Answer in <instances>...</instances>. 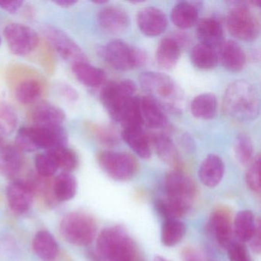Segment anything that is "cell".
Instances as JSON below:
<instances>
[{
    "instance_id": "obj_1",
    "label": "cell",
    "mask_w": 261,
    "mask_h": 261,
    "mask_svg": "<svg viewBox=\"0 0 261 261\" xmlns=\"http://www.w3.org/2000/svg\"><path fill=\"white\" fill-rule=\"evenodd\" d=\"M260 101L257 91L246 81L232 82L223 97V111L230 118L250 121L259 116Z\"/></svg>"
},
{
    "instance_id": "obj_2",
    "label": "cell",
    "mask_w": 261,
    "mask_h": 261,
    "mask_svg": "<svg viewBox=\"0 0 261 261\" xmlns=\"http://www.w3.org/2000/svg\"><path fill=\"white\" fill-rule=\"evenodd\" d=\"M96 254L100 261H138V247L120 226L103 229L96 244Z\"/></svg>"
},
{
    "instance_id": "obj_3",
    "label": "cell",
    "mask_w": 261,
    "mask_h": 261,
    "mask_svg": "<svg viewBox=\"0 0 261 261\" xmlns=\"http://www.w3.org/2000/svg\"><path fill=\"white\" fill-rule=\"evenodd\" d=\"M68 141V134L62 126H25L19 129L16 138V146L22 152L63 147Z\"/></svg>"
},
{
    "instance_id": "obj_4",
    "label": "cell",
    "mask_w": 261,
    "mask_h": 261,
    "mask_svg": "<svg viewBox=\"0 0 261 261\" xmlns=\"http://www.w3.org/2000/svg\"><path fill=\"white\" fill-rule=\"evenodd\" d=\"M140 84L142 89L163 110L173 113L180 111L181 91L172 77L163 73L146 71L140 76Z\"/></svg>"
},
{
    "instance_id": "obj_5",
    "label": "cell",
    "mask_w": 261,
    "mask_h": 261,
    "mask_svg": "<svg viewBox=\"0 0 261 261\" xmlns=\"http://www.w3.org/2000/svg\"><path fill=\"white\" fill-rule=\"evenodd\" d=\"M137 85L129 79L111 82L100 91V98L105 109L114 121L121 123L135 97Z\"/></svg>"
},
{
    "instance_id": "obj_6",
    "label": "cell",
    "mask_w": 261,
    "mask_h": 261,
    "mask_svg": "<svg viewBox=\"0 0 261 261\" xmlns=\"http://www.w3.org/2000/svg\"><path fill=\"white\" fill-rule=\"evenodd\" d=\"M98 55L111 67L119 71H129L146 64V53L122 40H114L97 49Z\"/></svg>"
},
{
    "instance_id": "obj_7",
    "label": "cell",
    "mask_w": 261,
    "mask_h": 261,
    "mask_svg": "<svg viewBox=\"0 0 261 261\" xmlns=\"http://www.w3.org/2000/svg\"><path fill=\"white\" fill-rule=\"evenodd\" d=\"M59 230L70 244L87 247L95 240L97 226L95 220L88 214L73 212L62 218Z\"/></svg>"
},
{
    "instance_id": "obj_8",
    "label": "cell",
    "mask_w": 261,
    "mask_h": 261,
    "mask_svg": "<svg viewBox=\"0 0 261 261\" xmlns=\"http://www.w3.org/2000/svg\"><path fill=\"white\" fill-rule=\"evenodd\" d=\"M165 190L166 199L185 216L196 198L197 186L195 181L181 171L175 169L166 175Z\"/></svg>"
},
{
    "instance_id": "obj_9",
    "label": "cell",
    "mask_w": 261,
    "mask_h": 261,
    "mask_svg": "<svg viewBox=\"0 0 261 261\" xmlns=\"http://www.w3.org/2000/svg\"><path fill=\"white\" fill-rule=\"evenodd\" d=\"M97 162L102 170L115 181H129L138 172L137 160L126 152L103 151L97 155Z\"/></svg>"
},
{
    "instance_id": "obj_10",
    "label": "cell",
    "mask_w": 261,
    "mask_h": 261,
    "mask_svg": "<svg viewBox=\"0 0 261 261\" xmlns=\"http://www.w3.org/2000/svg\"><path fill=\"white\" fill-rule=\"evenodd\" d=\"M227 27L230 34L240 40L249 42L259 36V21L244 3H234L227 15Z\"/></svg>"
},
{
    "instance_id": "obj_11",
    "label": "cell",
    "mask_w": 261,
    "mask_h": 261,
    "mask_svg": "<svg viewBox=\"0 0 261 261\" xmlns=\"http://www.w3.org/2000/svg\"><path fill=\"white\" fill-rule=\"evenodd\" d=\"M4 37L8 48L16 56H27L39 45L37 33L31 27L19 23H10L4 29Z\"/></svg>"
},
{
    "instance_id": "obj_12",
    "label": "cell",
    "mask_w": 261,
    "mask_h": 261,
    "mask_svg": "<svg viewBox=\"0 0 261 261\" xmlns=\"http://www.w3.org/2000/svg\"><path fill=\"white\" fill-rule=\"evenodd\" d=\"M43 33L48 42L65 60L77 62H88V57L82 48L68 34L51 25L43 29Z\"/></svg>"
},
{
    "instance_id": "obj_13",
    "label": "cell",
    "mask_w": 261,
    "mask_h": 261,
    "mask_svg": "<svg viewBox=\"0 0 261 261\" xmlns=\"http://www.w3.org/2000/svg\"><path fill=\"white\" fill-rule=\"evenodd\" d=\"M34 191L30 181L14 179L10 183L7 190V198L10 209L15 213L28 212L34 197Z\"/></svg>"
},
{
    "instance_id": "obj_14",
    "label": "cell",
    "mask_w": 261,
    "mask_h": 261,
    "mask_svg": "<svg viewBox=\"0 0 261 261\" xmlns=\"http://www.w3.org/2000/svg\"><path fill=\"white\" fill-rule=\"evenodd\" d=\"M137 23L140 32L145 36H160L168 27L166 13L156 7H149L140 10L137 15Z\"/></svg>"
},
{
    "instance_id": "obj_15",
    "label": "cell",
    "mask_w": 261,
    "mask_h": 261,
    "mask_svg": "<svg viewBox=\"0 0 261 261\" xmlns=\"http://www.w3.org/2000/svg\"><path fill=\"white\" fill-rule=\"evenodd\" d=\"M209 227L218 245L227 249L232 242L233 223L231 216L225 208H217L211 215Z\"/></svg>"
},
{
    "instance_id": "obj_16",
    "label": "cell",
    "mask_w": 261,
    "mask_h": 261,
    "mask_svg": "<svg viewBox=\"0 0 261 261\" xmlns=\"http://www.w3.org/2000/svg\"><path fill=\"white\" fill-rule=\"evenodd\" d=\"M97 22L101 30L110 34H120L127 30L129 25L128 13L116 7H105L97 15Z\"/></svg>"
},
{
    "instance_id": "obj_17",
    "label": "cell",
    "mask_w": 261,
    "mask_h": 261,
    "mask_svg": "<svg viewBox=\"0 0 261 261\" xmlns=\"http://www.w3.org/2000/svg\"><path fill=\"white\" fill-rule=\"evenodd\" d=\"M224 161L216 154H209L198 169V178L204 186L214 188L219 185L224 175Z\"/></svg>"
},
{
    "instance_id": "obj_18",
    "label": "cell",
    "mask_w": 261,
    "mask_h": 261,
    "mask_svg": "<svg viewBox=\"0 0 261 261\" xmlns=\"http://www.w3.org/2000/svg\"><path fill=\"white\" fill-rule=\"evenodd\" d=\"M151 145L162 161L172 167L178 169L181 166V159L175 143L169 136L162 133L152 134L149 137Z\"/></svg>"
},
{
    "instance_id": "obj_19",
    "label": "cell",
    "mask_w": 261,
    "mask_h": 261,
    "mask_svg": "<svg viewBox=\"0 0 261 261\" xmlns=\"http://www.w3.org/2000/svg\"><path fill=\"white\" fill-rule=\"evenodd\" d=\"M122 138L130 149L140 158L148 160L152 155L149 136L146 135L141 126H126L122 131Z\"/></svg>"
},
{
    "instance_id": "obj_20",
    "label": "cell",
    "mask_w": 261,
    "mask_h": 261,
    "mask_svg": "<svg viewBox=\"0 0 261 261\" xmlns=\"http://www.w3.org/2000/svg\"><path fill=\"white\" fill-rule=\"evenodd\" d=\"M197 36L200 43L215 48L221 47L224 42V29L218 19L205 18L197 25Z\"/></svg>"
},
{
    "instance_id": "obj_21",
    "label": "cell",
    "mask_w": 261,
    "mask_h": 261,
    "mask_svg": "<svg viewBox=\"0 0 261 261\" xmlns=\"http://www.w3.org/2000/svg\"><path fill=\"white\" fill-rule=\"evenodd\" d=\"M219 58L224 68L231 72H238L244 69L247 61L244 49L232 40L226 41L221 45Z\"/></svg>"
},
{
    "instance_id": "obj_22",
    "label": "cell",
    "mask_w": 261,
    "mask_h": 261,
    "mask_svg": "<svg viewBox=\"0 0 261 261\" xmlns=\"http://www.w3.org/2000/svg\"><path fill=\"white\" fill-rule=\"evenodd\" d=\"M140 114L143 124L153 129H163L168 125L163 108L149 96L140 98Z\"/></svg>"
},
{
    "instance_id": "obj_23",
    "label": "cell",
    "mask_w": 261,
    "mask_h": 261,
    "mask_svg": "<svg viewBox=\"0 0 261 261\" xmlns=\"http://www.w3.org/2000/svg\"><path fill=\"white\" fill-rule=\"evenodd\" d=\"M65 117L63 110L46 102L37 105L31 115L33 126H62Z\"/></svg>"
},
{
    "instance_id": "obj_24",
    "label": "cell",
    "mask_w": 261,
    "mask_h": 261,
    "mask_svg": "<svg viewBox=\"0 0 261 261\" xmlns=\"http://www.w3.org/2000/svg\"><path fill=\"white\" fill-rule=\"evenodd\" d=\"M24 163L22 151L16 146L7 145L0 149V173L14 178L20 172Z\"/></svg>"
},
{
    "instance_id": "obj_25",
    "label": "cell",
    "mask_w": 261,
    "mask_h": 261,
    "mask_svg": "<svg viewBox=\"0 0 261 261\" xmlns=\"http://www.w3.org/2000/svg\"><path fill=\"white\" fill-rule=\"evenodd\" d=\"M181 44L177 39L166 37L162 39L157 47L155 60L160 68L170 70L176 65L181 56Z\"/></svg>"
},
{
    "instance_id": "obj_26",
    "label": "cell",
    "mask_w": 261,
    "mask_h": 261,
    "mask_svg": "<svg viewBox=\"0 0 261 261\" xmlns=\"http://www.w3.org/2000/svg\"><path fill=\"white\" fill-rule=\"evenodd\" d=\"M201 4L198 2H182L175 4L171 12V20L181 30H187L196 24Z\"/></svg>"
},
{
    "instance_id": "obj_27",
    "label": "cell",
    "mask_w": 261,
    "mask_h": 261,
    "mask_svg": "<svg viewBox=\"0 0 261 261\" xmlns=\"http://www.w3.org/2000/svg\"><path fill=\"white\" fill-rule=\"evenodd\" d=\"M72 71L82 85L89 88H98L105 85L106 82L105 71L97 67L90 65L88 62L73 64Z\"/></svg>"
},
{
    "instance_id": "obj_28",
    "label": "cell",
    "mask_w": 261,
    "mask_h": 261,
    "mask_svg": "<svg viewBox=\"0 0 261 261\" xmlns=\"http://www.w3.org/2000/svg\"><path fill=\"white\" fill-rule=\"evenodd\" d=\"M33 248L35 253L44 260H53L59 253V246L57 240L46 230L38 231L33 241Z\"/></svg>"
},
{
    "instance_id": "obj_29",
    "label": "cell",
    "mask_w": 261,
    "mask_h": 261,
    "mask_svg": "<svg viewBox=\"0 0 261 261\" xmlns=\"http://www.w3.org/2000/svg\"><path fill=\"white\" fill-rule=\"evenodd\" d=\"M259 219L256 220L251 211L243 210L237 214L233 222V232L240 242H249L253 237Z\"/></svg>"
},
{
    "instance_id": "obj_30",
    "label": "cell",
    "mask_w": 261,
    "mask_h": 261,
    "mask_svg": "<svg viewBox=\"0 0 261 261\" xmlns=\"http://www.w3.org/2000/svg\"><path fill=\"white\" fill-rule=\"evenodd\" d=\"M191 113L195 118L212 120L218 111V100L212 93L199 94L192 100L190 105Z\"/></svg>"
},
{
    "instance_id": "obj_31",
    "label": "cell",
    "mask_w": 261,
    "mask_h": 261,
    "mask_svg": "<svg viewBox=\"0 0 261 261\" xmlns=\"http://www.w3.org/2000/svg\"><path fill=\"white\" fill-rule=\"evenodd\" d=\"M77 192V181L71 172H62L53 182V197L56 201H70Z\"/></svg>"
},
{
    "instance_id": "obj_32",
    "label": "cell",
    "mask_w": 261,
    "mask_h": 261,
    "mask_svg": "<svg viewBox=\"0 0 261 261\" xmlns=\"http://www.w3.org/2000/svg\"><path fill=\"white\" fill-rule=\"evenodd\" d=\"M190 59L192 65L198 69L211 70L218 65V55L215 48L199 43L192 48Z\"/></svg>"
},
{
    "instance_id": "obj_33",
    "label": "cell",
    "mask_w": 261,
    "mask_h": 261,
    "mask_svg": "<svg viewBox=\"0 0 261 261\" xmlns=\"http://www.w3.org/2000/svg\"><path fill=\"white\" fill-rule=\"evenodd\" d=\"M43 93V86L39 79H27L18 84L16 97L23 105H30L39 100Z\"/></svg>"
},
{
    "instance_id": "obj_34",
    "label": "cell",
    "mask_w": 261,
    "mask_h": 261,
    "mask_svg": "<svg viewBox=\"0 0 261 261\" xmlns=\"http://www.w3.org/2000/svg\"><path fill=\"white\" fill-rule=\"evenodd\" d=\"M186 233V224L180 220H164L161 229L162 244L166 247H174L183 239Z\"/></svg>"
},
{
    "instance_id": "obj_35",
    "label": "cell",
    "mask_w": 261,
    "mask_h": 261,
    "mask_svg": "<svg viewBox=\"0 0 261 261\" xmlns=\"http://www.w3.org/2000/svg\"><path fill=\"white\" fill-rule=\"evenodd\" d=\"M233 152L240 164L242 166L250 165L253 160L254 152L253 142L250 137L245 134H239L233 144Z\"/></svg>"
},
{
    "instance_id": "obj_36",
    "label": "cell",
    "mask_w": 261,
    "mask_h": 261,
    "mask_svg": "<svg viewBox=\"0 0 261 261\" xmlns=\"http://www.w3.org/2000/svg\"><path fill=\"white\" fill-rule=\"evenodd\" d=\"M47 151H49L53 154L57 162L59 169H62L64 172H72L79 166L77 154L73 149H69L67 146L56 148Z\"/></svg>"
},
{
    "instance_id": "obj_37",
    "label": "cell",
    "mask_w": 261,
    "mask_h": 261,
    "mask_svg": "<svg viewBox=\"0 0 261 261\" xmlns=\"http://www.w3.org/2000/svg\"><path fill=\"white\" fill-rule=\"evenodd\" d=\"M19 118L11 105L0 100V132L6 135L13 134L18 126Z\"/></svg>"
},
{
    "instance_id": "obj_38",
    "label": "cell",
    "mask_w": 261,
    "mask_h": 261,
    "mask_svg": "<svg viewBox=\"0 0 261 261\" xmlns=\"http://www.w3.org/2000/svg\"><path fill=\"white\" fill-rule=\"evenodd\" d=\"M35 166L38 175L46 178H51L59 169L56 159L49 151L36 155Z\"/></svg>"
},
{
    "instance_id": "obj_39",
    "label": "cell",
    "mask_w": 261,
    "mask_h": 261,
    "mask_svg": "<svg viewBox=\"0 0 261 261\" xmlns=\"http://www.w3.org/2000/svg\"><path fill=\"white\" fill-rule=\"evenodd\" d=\"M259 171H260V155L258 154L250 163L245 175L247 187L253 193L257 195L260 194L261 189Z\"/></svg>"
},
{
    "instance_id": "obj_40",
    "label": "cell",
    "mask_w": 261,
    "mask_h": 261,
    "mask_svg": "<svg viewBox=\"0 0 261 261\" xmlns=\"http://www.w3.org/2000/svg\"><path fill=\"white\" fill-rule=\"evenodd\" d=\"M88 127L91 134L103 144L107 146H114L118 142L117 134L110 128L105 127L94 123H90Z\"/></svg>"
},
{
    "instance_id": "obj_41",
    "label": "cell",
    "mask_w": 261,
    "mask_h": 261,
    "mask_svg": "<svg viewBox=\"0 0 261 261\" xmlns=\"http://www.w3.org/2000/svg\"><path fill=\"white\" fill-rule=\"evenodd\" d=\"M230 261H252L245 246L241 242H231L227 247Z\"/></svg>"
},
{
    "instance_id": "obj_42",
    "label": "cell",
    "mask_w": 261,
    "mask_h": 261,
    "mask_svg": "<svg viewBox=\"0 0 261 261\" xmlns=\"http://www.w3.org/2000/svg\"><path fill=\"white\" fill-rule=\"evenodd\" d=\"M23 4L22 0H0V8L10 13H16L22 8Z\"/></svg>"
},
{
    "instance_id": "obj_43",
    "label": "cell",
    "mask_w": 261,
    "mask_h": 261,
    "mask_svg": "<svg viewBox=\"0 0 261 261\" xmlns=\"http://www.w3.org/2000/svg\"><path fill=\"white\" fill-rule=\"evenodd\" d=\"M249 242H250L252 251L256 254H259L261 251V227L259 220L256 230Z\"/></svg>"
},
{
    "instance_id": "obj_44",
    "label": "cell",
    "mask_w": 261,
    "mask_h": 261,
    "mask_svg": "<svg viewBox=\"0 0 261 261\" xmlns=\"http://www.w3.org/2000/svg\"><path fill=\"white\" fill-rule=\"evenodd\" d=\"M61 94L69 101L74 102L79 100V93L74 88L68 85H62L60 87Z\"/></svg>"
},
{
    "instance_id": "obj_45",
    "label": "cell",
    "mask_w": 261,
    "mask_h": 261,
    "mask_svg": "<svg viewBox=\"0 0 261 261\" xmlns=\"http://www.w3.org/2000/svg\"><path fill=\"white\" fill-rule=\"evenodd\" d=\"M183 261H201L196 250L192 247H186L182 251Z\"/></svg>"
},
{
    "instance_id": "obj_46",
    "label": "cell",
    "mask_w": 261,
    "mask_h": 261,
    "mask_svg": "<svg viewBox=\"0 0 261 261\" xmlns=\"http://www.w3.org/2000/svg\"><path fill=\"white\" fill-rule=\"evenodd\" d=\"M53 3L62 8H70V7L75 5L77 1L76 0H56Z\"/></svg>"
},
{
    "instance_id": "obj_47",
    "label": "cell",
    "mask_w": 261,
    "mask_h": 261,
    "mask_svg": "<svg viewBox=\"0 0 261 261\" xmlns=\"http://www.w3.org/2000/svg\"><path fill=\"white\" fill-rule=\"evenodd\" d=\"M182 143H184V148H186L187 150H193V140H192L190 137L187 135L184 136L182 138Z\"/></svg>"
},
{
    "instance_id": "obj_48",
    "label": "cell",
    "mask_w": 261,
    "mask_h": 261,
    "mask_svg": "<svg viewBox=\"0 0 261 261\" xmlns=\"http://www.w3.org/2000/svg\"><path fill=\"white\" fill-rule=\"evenodd\" d=\"M152 261H169V259H166V258L163 257L162 256H155L154 257L153 260Z\"/></svg>"
},
{
    "instance_id": "obj_49",
    "label": "cell",
    "mask_w": 261,
    "mask_h": 261,
    "mask_svg": "<svg viewBox=\"0 0 261 261\" xmlns=\"http://www.w3.org/2000/svg\"><path fill=\"white\" fill-rule=\"evenodd\" d=\"M93 3L95 4H100V5H103V4H106L108 3V1H103V0H97V1H93Z\"/></svg>"
},
{
    "instance_id": "obj_50",
    "label": "cell",
    "mask_w": 261,
    "mask_h": 261,
    "mask_svg": "<svg viewBox=\"0 0 261 261\" xmlns=\"http://www.w3.org/2000/svg\"><path fill=\"white\" fill-rule=\"evenodd\" d=\"M4 139L3 137V136L0 134V149L1 148L4 147Z\"/></svg>"
},
{
    "instance_id": "obj_51",
    "label": "cell",
    "mask_w": 261,
    "mask_h": 261,
    "mask_svg": "<svg viewBox=\"0 0 261 261\" xmlns=\"http://www.w3.org/2000/svg\"><path fill=\"white\" fill-rule=\"evenodd\" d=\"M0 43H1V39H0Z\"/></svg>"
}]
</instances>
